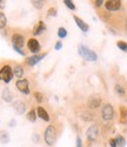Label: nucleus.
Returning <instances> with one entry per match:
<instances>
[{
	"instance_id": "f257e3e1",
	"label": "nucleus",
	"mask_w": 127,
	"mask_h": 147,
	"mask_svg": "<svg viewBox=\"0 0 127 147\" xmlns=\"http://www.w3.org/2000/svg\"><path fill=\"white\" fill-rule=\"evenodd\" d=\"M78 53H79V55H80L81 58H84V59L87 60V61H95V60L98 59L97 53H95L94 51L90 50L88 47L84 46V45H79V46H78Z\"/></svg>"
},
{
	"instance_id": "f03ea898",
	"label": "nucleus",
	"mask_w": 127,
	"mask_h": 147,
	"mask_svg": "<svg viewBox=\"0 0 127 147\" xmlns=\"http://www.w3.org/2000/svg\"><path fill=\"white\" fill-rule=\"evenodd\" d=\"M44 138H45V141H46V144L48 146H53L54 145V142L57 140V129H55V127L53 125L47 126V128L45 131Z\"/></svg>"
},
{
	"instance_id": "7ed1b4c3",
	"label": "nucleus",
	"mask_w": 127,
	"mask_h": 147,
	"mask_svg": "<svg viewBox=\"0 0 127 147\" xmlns=\"http://www.w3.org/2000/svg\"><path fill=\"white\" fill-rule=\"evenodd\" d=\"M12 78H13V69H12L8 65L4 66L1 69H0V80H3L4 82L8 84Z\"/></svg>"
},
{
	"instance_id": "20e7f679",
	"label": "nucleus",
	"mask_w": 127,
	"mask_h": 147,
	"mask_svg": "<svg viewBox=\"0 0 127 147\" xmlns=\"http://www.w3.org/2000/svg\"><path fill=\"white\" fill-rule=\"evenodd\" d=\"M101 117H103V119L106 120V121L112 120L113 117H114V108H113V106L109 105V104L104 105L103 109H101Z\"/></svg>"
},
{
	"instance_id": "39448f33",
	"label": "nucleus",
	"mask_w": 127,
	"mask_h": 147,
	"mask_svg": "<svg viewBox=\"0 0 127 147\" xmlns=\"http://www.w3.org/2000/svg\"><path fill=\"white\" fill-rule=\"evenodd\" d=\"M98 136H99V129H98V126L95 125H92L88 127L87 132H86V137H87V140L88 141H95L98 139Z\"/></svg>"
},
{
	"instance_id": "423d86ee",
	"label": "nucleus",
	"mask_w": 127,
	"mask_h": 147,
	"mask_svg": "<svg viewBox=\"0 0 127 147\" xmlns=\"http://www.w3.org/2000/svg\"><path fill=\"white\" fill-rule=\"evenodd\" d=\"M16 85H17V88H18L20 92H22V93H25V94H28V93H30L28 81H27L26 79H20V80H18Z\"/></svg>"
},
{
	"instance_id": "0eeeda50",
	"label": "nucleus",
	"mask_w": 127,
	"mask_h": 147,
	"mask_svg": "<svg viewBox=\"0 0 127 147\" xmlns=\"http://www.w3.org/2000/svg\"><path fill=\"white\" fill-rule=\"evenodd\" d=\"M105 7L107 11H118L121 7L120 0H108L105 3Z\"/></svg>"
},
{
	"instance_id": "6e6552de",
	"label": "nucleus",
	"mask_w": 127,
	"mask_h": 147,
	"mask_svg": "<svg viewBox=\"0 0 127 147\" xmlns=\"http://www.w3.org/2000/svg\"><path fill=\"white\" fill-rule=\"evenodd\" d=\"M27 47H28V50L32 53H36V52H39V50H40V44L36 39L32 38V39H30L27 41Z\"/></svg>"
},
{
	"instance_id": "1a4fd4ad",
	"label": "nucleus",
	"mask_w": 127,
	"mask_h": 147,
	"mask_svg": "<svg viewBox=\"0 0 127 147\" xmlns=\"http://www.w3.org/2000/svg\"><path fill=\"white\" fill-rule=\"evenodd\" d=\"M73 18H74L75 24L78 25V27L81 30V32H87L88 30H90V26H88L82 19H80V18H79V17H77V16H74Z\"/></svg>"
},
{
	"instance_id": "9d476101",
	"label": "nucleus",
	"mask_w": 127,
	"mask_h": 147,
	"mask_svg": "<svg viewBox=\"0 0 127 147\" xmlns=\"http://www.w3.org/2000/svg\"><path fill=\"white\" fill-rule=\"evenodd\" d=\"M24 36L21 34H14L13 36H12V42H13V46H17V47H22L24 46Z\"/></svg>"
},
{
	"instance_id": "9b49d317",
	"label": "nucleus",
	"mask_w": 127,
	"mask_h": 147,
	"mask_svg": "<svg viewBox=\"0 0 127 147\" xmlns=\"http://www.w3.org/2000/svg\"><path fill=\"white\" fill-rule=\"evenodd\" d=\"M44 57H45V54H38V55H33V57H30V58H27L26 63H27L28 65L33 66V65H35V64H38V63H39V61H40L41 59H44Z\"/></svg>"
},
{
	"instance_id": "f8f14e48",
	"label": "nucleus",
	"mask_w": 127,
	"mask_h": 147,
	"mask_svg": "<svg viewBox=\"0 0 127 147\" xmlns=\"http://www.w3.org/2000/svg\"><path fill=\"white\" fill-rule=\"evenodd\" d=\"M100 105H101V99L100 98H91V99L87 101V106L90 108H92V109L98 108Z\"/></svg>"
},
{
	"instance_id": "ddd939ff",
	"label": "nucleus",
	"mask_w": 127,
	"mask_h": 147,
	"mask_svg": "<svg viewBox=\"0 0 127 147\" xmlns=\"http://www.w3.org/2000/svg\"><path fill=\"white\" fill-rule=\"evenodd\" d=\"M13 107L16 109V112L19 114H22L25 111H26V105H25L22 101H16L13 104Z\"/></svg>"
},
{
	"instance_id": "4468645a",
	"label": "nucleus",
	"mask_w": 127,
	"mask_h": 147,
	"mask_svg": "<svg viewBox=\"0 0 127 147\" xmlns=\"http://www.w3.org/2000/svg\"><path fill=\"white\" fill-rule=\"evenodd\" d=\"M36 112H38V117H40L45 121H49V115H48V113L46 112V109L44 107L39 106V107H38V111Z\"/></svg>"
},
{
	"instance_id": "2eb2a0df",
	"label": "nucleus",
	"mask_w": 127,
	"mask_h": 147,
	"mask_svg": "<svg viewBox=\"0 0 127 147\" xmlns=\"http://www.w3.org/2000/svg\"><path fill=\"white\" fill-rule=\"evenodd\" d=\"M45 30H46V26H45L44 21H39L38 26L34 27V30H33V34H34V35H39V34H41Z\"/></svg>"
},
{
	"instance_id": "dca6fc26",
	"label": "nucleus",
	"mask_w": 127,
	"mask_h": 147,
	"mask_svg": "<svg viewBox=\"0 0 127 147\" xmlns=\"http://www.w3.org/2000/svg\"><path fill=\"white\" fill-rule=\"evenodd\" d=\"M1 96H3V99H4L6 102H11V101H12V94H11V92H9L8 88H5V90L3 91Z\"/></svg>"
},
{
	"instance_id": "f3484780",
	"label": "nucleus",
	"mask_w": 127,
	"mask_h": 147,
	"mask_svg": "<svg viewBox=\"0 0 127 147\" xmlns=\"http://www.w3.org/2000/svg\"><path fill=\"white\" fill-rule=\"evenodd\" d=\"M9 141V136L6 131H1L0 132V142L3 144H7Z\"/></svg>"
},
{
	"instance_id": "a211bd4d",
	"label": "nucleus",
	"mask_w": 127,
	"mask_h": 147,
	"mask_svg": "<svg viewBox=\"0 0 127 147\" xmlns=\"http://www.w3.org/2000/svg\"><path fill=\"white\" fill-rule=\"evenodd\" d=\"M13 74H14L17 78H19V79H20V78L24 76V69H22V67H21V66H19V65H18V66H16V67H14V69H13Z\"/></svg>"
},
{
	"instance_id": "6ab92c4d",
	"label": "nucleus",
	"mask_w": 127,
	"mask_h": 147,
	"mask_svg": "<svg viewBox=\"0 0 127 147\" xmlns=\"http://www.w3.org/2000/svg\"><path fill=\"white\" fill-rule=\"evenodd\" d=\"M7 24V19H6V16L3 13V12H0V30L4 28Z\"/></svg>"
},
{
	"instance_id": "aec40b11",
	"label": "nucleus",
	"mask_w": 127,
	"mask_h": 147,
	"mask_svg": "<svg viewBox=\"0 0 127 147\" xmlns=\"http://www.w3.org/2000/svg\"><path fill=\"white\" fill-rule=\"evenodd\" d=\"M27 119H28L30 121H32V122L35 121V119H36V113H35L34 109H31V111L27 113Z\"/></svg>"
},
{
	"instance_id": "412c9836",
	"label": "nucleus",
	"mask_w": 127,
	"mask_h": 147,
	"mask_svg": "<svg viewBox=\"0 0 127 147\" xmlns=\"http://www.w3.org/2000/svg\"><path fill=\"white\" fill-rule=\"evenodd\" d=\"M58 35H59V38H61V39L66 38V36H67V31H66V28L59 27V30H58Z\"/></svg>"
},
{
	"instance_id": "4be33fe9",
	"label": "nucleus",
	"mask_w": 127,
	"mask_h": 147,
	"mask_svg": "<svg viewBox=\"0 0 127 147\" xmlns=\"http://www.w3.org/2000/svg\"><path fill=\"white\" fill-rule=\"evenodd\" d=\"M120 115H121V121L122 122H126V118H127V109L121 106L120 107Z\"/></svg>"
},
{
	"instance_id": "5701e85b",
	"label": "nucleus",
	"mask_w": 127,
	"mask_h": 147,
	"mask_svg": "<svg viewBox=\"0 0 127 147\" xmlns=\"http://www.w3.org/2000/svg\"><path fill=\"white\" fill-rule=\"evenodd\" d=\"M117 46L120 48L121 51H124V52H127V44H126L125 41H118Z\"/></svg>"
},
{
	"instance_id": "b1692460",
	"label": "nucleus",
	"mask_w": 127,
	"mask_h": 147,
	"mask_svg": "<svg viewBox=\"0 0 127 147\" xmlns=\"http://www.w3.org/2000/svg\"><path fill=\"white\" fill-rule=\"evenodd\" d=\"M116 140H117V145H118V146H120V147H124V146H125V139H124L121 136H118V137L116 138Z\"/></svg>"
},
{
	"instance_id": "393cba45",
	"label": "nucleus",
	"mask_w": 127,
	"mask_h": 147,
	"mask_svg": "<svg viewBox=\"0 0 127 147\" xmlns=\"http://www.w3.org/2000/svg\"><path fill=\"white\" fill-rule=\"evenodd\" d=\"M63 4H65L70 9H75V6H74V4H73V1H71V0H63Z\"/></svg>"
},
{
	"instance_id": "a878e982",
	"label": "nucleus",
	"mask_w": 127,
	"mask_h": 147,
	"mask_svg": "<svg viewBox=\"0 0 127 147\" xmlns=\"http://www.w3.org/2000/svg\"><path fill=\"white\" fill-rule=\"evenodd\" d=\"M116 92L118 94H120V95H124L125 94V90H124L122 86H120V85H116Z\"/></svg>"
},
{
	"instance_id": "bb28decb",
	"label": "nucleus",
	"mask_w": 127,
	"mask_h": 147,
	"mask_svg": "<svg viewBox=\"0 0 127 147\" xmlns=\"http://www.w3.org/2000/svg\"><path fill=\"white\" fill-rule=\"evenodd\" d=\"M32 4L36 8H41L44 6V1H39V0H34V1H32Z\"/></svg>"
},
{
	"instance_id": "cd10ccee",
	"label": "nucleus",
	"mask_w": 127,
	"mask_h": 147,
	"mask_svg": "<svg viewBox=\"0 0 127 147\" xmlns=\"http://www.w3.org/2000/svg\"><path fill=\"white\" fill-rule=\"evenodd\" d=\"M34 96H35V100H36L38 102H41V101H43V99H44L43 94H41V93H39V92H35V93H34Z\"/></svg>"
},
{
	"instance_id": "c85d7f7f",
	"label": "nucleus",
	"mask_w": 127,
	"mask_h": 147,
	"mask_svg": "<svg viewBox=\"0 0 127 147\" xmlns=\"http://www.w3.org/2000/svg\"><path fill=\"white\" fill-rule=\"evenodd\" d=\"M48 16L49 17H55L57 16V8H54V7L53 8H49L48 9Z\"/></svg>"
},
{
	"instance_id": "c756f323",
	"label": "nucleus",
	"mask_w": 127,
	"mask_h": 147,
	"mask_svg": "<svg viewBox=\"0 0 127 147\" xmlns=\"http://www.w3.org/2000/svg\"><path fill=\"white\" fill-rule=\"evenodd\" d=\"M109 146L111 147H117V140L116 139H109Z\"/></svg>"
},
{
	"instance_id": "7c9ffc66",
	"label": "nucleus",
	"mask_w": 127,
	"mask_h": 147,
	"mask_svg": "<svg viewBox=\"0 0 127 147\" xmlns=\"http://www.w3.org/2000/svg\"><path fill=\"white\" fill-rule=\"evenodd\" d=\"M13 48H14V50H16V51H17V52H18L19 54H21V55H25V53H24V52H22V51L20 50L19 47H17V46H13Z\"/></svg>"
},
{
	"instance_id": "2f4dec72",
	"label": "nucleus",
	"mask_w": 127,
	"mask_h": 147,
	"mask_svg": "<svg viewBox=\"0 0 127 147\" xmlns=\"http://www.w3.org/2000/svg\"><path fill=\"white\" fill-rule=\"evenodd\" d=\"M61 47H62V44H61V41H58V42L55 44V47H54V48H55V50L58 51V50H60Z\"/></svg>"
},
{
	"instance_id": "473e14b6",
	"label": "nucleus",
	"mask_w": 127,
	"mask_h": 147,
	"mask_svg": "<svg viewBox=\"0 0 127 147\" xmlns=\"http://www.w3.org/2000/svg\"><path fill=\"white\" fill-rule=\"evenodd\" d=\"M81 145H82V142H81V138L78 137V138H77V147H81Z\"/></svg>"
},
{
	"instance_id": "72a5a7b5",
	"label": "nucleus",
	"mask_w": 127,
	"mask_h": 147,
	"mask_svg": "<svg viewBox=\"0 0 127 147\" xmlns=\"http://www.w3.org/2000/svg\"><path fill=\"white\" fill-rule=\"evenodd\" d=\"M95 3V5L99 7V6H101V5H103L104 4V1H103V0H97V1H94Z\"/></svg>"
},
{
	"instance_id": "f704fd0d",
	"label": "nucleus",
	"mask_w": 127,
	"mask_h": 147,
	"mask_svg": "<svg viewBox=\"0 0 127 147\" xmlns=\"http://www.w3.org/2000/svg\"><path fill=\"white\" fill-rule=\"evenodd\" d=\"M0 7H1V8L5 7V1H1V0H0Z\"/></svg>"
},
{
	"instance_id": "c9c22d12",
	"label": "nucleus",
	"mask_w": 127,
	"mask_h": 147,
	"mask_svg": "<svg viewBox=\"0 0 127 147\" xmlns=\"http://www.w3.org/2000/svg\"><path fill=\"white\" fill-rule=\"evenodd\" d=\"M126 31H127V20H126Z\"/></svg>"
}]
</instances>
